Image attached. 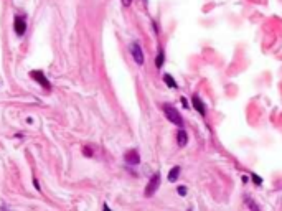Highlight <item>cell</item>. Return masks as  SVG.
<instances>
[{"label": "cell", "mask_w": 282, "mask_h": 211, "mask_svg": "<svg viewBox=\"0 0 282 211\" xmlns=\"http://www.w3.org/2000/svg\"><path fill=\"white\" fill-rule=\"evenodd\" d=\"M162 109H164V114L167 116V119L172 122V124H175V126H178V127H183V119H181V116H180V112L176 111V109L173 107V106H170V104H164L162 106Z\"/></svg>", "instance_id": "1"}, {"label": "cell", "mask_w": 282, "mask_h": 211, "mask_svg": "<svg viewBox=\"0 0 282 211\" xmlns=\"http://www.w3.org/2000/svg\"><path fill=\"white\" fill-rule=\"evenodd\" d=\"M30 76L33 79L36 81L38 84L41 86L45 91H51V83L48 79H46V76H45V73L43 71H40V69H33V71H30Z\"/></svg>", "instance_id": "2"}, {"label": "cell", "mask_w": 282, "mask_h": 211, "mask_svg": "<svg viewBox=\"0 0 282 211\" xmlns=\"http://www.w3.org/2000/svg\"><path fill=\"white\" fill-rule=\"evenodd\" d=\"M159 186H160V173L157 172V173H154V175H152V178L149 180V183H147V186H145L144 195L147 196V198H150V196L159 190Z\"/></svg>", "instance_id": "3"}, {"label": "cell", "mask_w": 282, "mask_h": 211, "mask_svg": "<svg viewBox=\"0 0 282 211\" xmlns=\"http://www.w3.org/2000/svg\"><path fill=\"white\" fill-rule=\"evenodd\" d=\"M13 30H15L17 36H23L27 31V18L23 15H15L13 17Z\"/></svg>", "instance_id": "4"}, {"label": "cell", "mask_w": 282, "mask_h": 211, "mask_svg": "<svg viewBox=\"0 0 282 211\" xmlns=\"http://www.w3.org/2000/svg\"><path fill=\"white\" fill-rule=\"evenodd\" d=\"M131 55H132V58H134V61L139 64V66H142L144 64V53H142V48H140V45H139L137 41H134L132 45H131Z\"/></svg>", "instance_id": "5"}, {"label": "cell", "mask_w": 282, "mask_h": 211, "mask_svg": "<svg viewBox=\"0 0 282 211\" xmlns=\"http://www.w3.org/2000/svg\"><path fill=\"white\" fill-rule=\"evenodd\" d=\"M124 158H126V163H129V165H137L139 162H140V155H139L137 148L129 150L126 155H124Z\"/></svg>", "instance_id": "6"}, {"label": "cell", "mask_w": 282, "mask_h": 211, "mask_svg": "<svg viewBox=\"0 0 282 211\" xmlns=\"http://www.w3.org/2000/svg\"><path fill=\"white\" fill-rule=\"evenodd\" d=\"M192 101H193V106H195V109L201 114V116H206V107H205V104H203V101L200 99V96L198 94H193V97H192Z\"/></svg>", "instance_id": "7"}, {"label": "cell", "mask_w": 282, "mask_h": 211, "mask_svg": "<svg viewBox=\"0 0 282 211\" xmlns=\"http://www.w3.org/2000/svg\"><path fill=\"white\" fill-rule=\"evenodd\" d=\"M176 142H178L180 147H185L186 142H188V135H186V132L183 130V129H180V130L176 132Z\"/></svg>", "instance_id": "8"}, {"label": "cell", "mask_w": 282, "mask_h": 211, "mask_svg": "<svg viewBox=\"0 0 282 211\" xmlns=\"http://www.w3.org/2000/svg\"><path fill=\"white\" fill-rule=\"evenodd\" d=\"M178 176H180V167L176 165V167H173V168L168 172V181H170V183H175V181L178 180Z\"/></svg>", "instance_id": "9"}, {"label": "cell", "mask_w": 282, "mask_h": 211, "mask_svg": "<svg viewBox=\"0 0 282 211\" xmlns=\"http://www.w3.org/2000/svg\"><path fill=\"white\" fill-rule=\"evenodd\" d=\"M244 203H246L247 206H249V209H251V211H261L259 205H257L256 201L251 198V196H244Z\"/></svg>", "instance_id": "10"}, {"label": "cell", "mask_w": 282, "mask_h": 211, "mask_svg": "<svg viewBox=\"0 0 282 211\" xmlns=\"http://www.w3.org/2000/svg\"><path fill=\"white\" fill-rule=\"evenodd\" d=\"M164 63H165V53H164V50H160L159 55H157V60H155V66L160 69L164 66Z\"/></svg>", "instance_id": "11"}, {"label": "cell", "mask_w": 282, "mask_h": 211, "mask_svg": "<svg viewBox=\"0 0 282 211\" xmlns=\"http://www.w3.org/2000/svg\"><path fill=\"white\" fill-rule=\"evenodd\" d=\"M164 83L168 86V88H172V89H175L176 88V81L172 78L170 74H164Z\"/></svg>", "instance_id": "12"}, {"label": "cell", "mask_w": 282, "mask_h": 211, "mask_svg": "<svg viewBox=\"0 0 282 211\" xmlns=\"http://www.w3.org/2000/svg\"><path fill=\"white\" fill-rule=\"evenodd\" d=\"M251 178H252V181H254V183H256L257 186H261V185H262V178H261V176H257L256 173H252V175H251Z\"/></svg>", "instance_id": "13"}, {"label": "cell", "mask_w": 282, "mask_h": 211, "mask_svg": "<svg viewBox=\"0 0 282 211\" xmlns=\"http://www.w3.org/2000/svg\"><path fill=\"white\" fill-rule=\"evenodd\" d=\"M83 153H84L86 157H89V158H91V157H93V148H89V147H84V148H83Z\"/></svg>", "instance_id": "14"}, {"label": "cell", "mask_w": 282, "mask_h": 211, "mask_svg": "<svg viewBox=\"0 0 282 211\" xmlns=\"http://www.w3.org/2000/svg\"><path fill=\"white\" fill-rule=\"evenodd\" d=\"M176 191H178L180 196H185V195H186V186H178V188H176Z\"/></svg>", "instance_id": "15"}, {"label": "cell", "mask_w": 282, "mask_h": 211, "mask_svg": "<svg viewBox=\"0 0 282 211\" xmlns=\"http://www.w3.org/2000/svg\"><path fill=\"white\" fill-rule=\"evenodd\" d=\"M33 186H35V188H36L38 191H40V190H41V188H40V183H38V180L35 178V176H33Z\"/></svg>", "instance_id": "16"}, {"label": "cell", "mask_w": 282, "mask_h": 211, "mask_svg": "<svg viewBox=\"0 0 282 211\" xmlns=\"http://www.w3.org/2000/svg\"><path fill=\"white\" fill-rule=\"evenodd\" d=\"M121 2H122V5H124V7H129V5L132 3V0H121Z\"/></svg>", "instance_id": "17"}, {"label": "cell", "mask_w": 282, "mask_h": 211, "mask_svg": "<svg viewBox=\"0 0 282 211\" xmlns=\"http://www.w3.org/2000/svg\"><path fill=\"white\" fill-rule=\"evenodd\" d=\"M102 211H112V209L107 206V203H104V205H102Z\"/></svg>", "instance_id": "18"}, {"label": "cell", "mask_w": 282, "mask_h": 211, "mask_svg": "<svg viewBox=\"0 0 282 211\" xmlns=\"http://www.w3.org/2000/svg\"><path fill=\"white\" fill-rule=\"evenodd\" d=\"M181 104H183V107H190V106H188V102H186V99H185V97H181Z\"/></svg>", "instance_id": "19"}, {"label": "cell", "mask_w": 282, "mask_h": 211, "mask_svg": "<svg viewBox=\"0 0 282 211\" xmlns=\"http://www.w3.org/2000/svg\"><path fill=\"white\" fill-rule=\"evenodd\" d=\"M15 137H17V139H23V137H25V135H23V134H22V132H18V134H15Z\"/></svg>", "instance_id": "20"}]
</instances>
